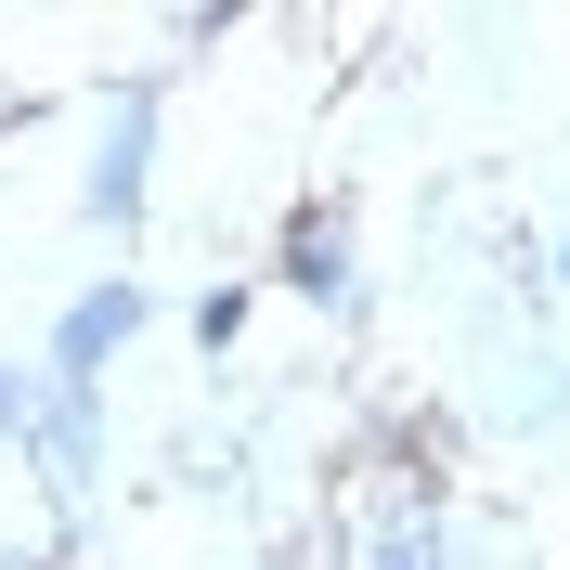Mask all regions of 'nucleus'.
<instances>
[{
	"instance_id": "f257e3e1",
	"label": "nucleus",
	"mask_w": 570,
	"mask_h": 570,
	"mask_svg": "<svg viewBox=\"0 0 570 570\" xmlns=\"http://www.w3.org/2000/svg\"><path fill=\"white\" fill-rule=\"evenodd\" d=\"M156 117H169V78H117L105 130H91V169H78V220L130 247L142 208H156Z\"/></svg>"
},
{
	"instance_id": "39448f33",
	"label": "nucleus",
	"mask_w": 570,
	"mask_h": 570,
	"mask_svg": "<svg viewBox=\"0 0 570 570\" xmlns=\"http://www.w3.org/2000/svg\"><path fill=\"white\" fill-rule=\"evenodd\" d=\"M363 570H454V544H441V519H390L363 544Z\"/></svg>"
},
{
	"instance_id": "f03ea898",
	"label": "nucleus",
	"mask_w": 570,
	"mask_h": 570,
	"mask_svg": "<svg viewBox=\"0 0 570 570\" xmlns=\"http://www.w3.org/2000/svg\"><path fill=\"white\" fill-rule=\"evenodd\" d=\"M142 324H156V285H142V273H91L66 312H52V337H39V390H91V402H105L117 351H130Z\"/></svg>"
},
{
	"instance_id": "7ed1b4c3",
	"label": "nucleus",
	"mask_w": 570,
	"mask_h": 570,
	"mask_svg": "<svg viewBox=\"0 0 570 570\" xmlns=\"http://www.w3.org/2000/svg\"><path fill=\"white\" fill-rule=\"evenodd\" d=\"M273 285L312 312H363V259H351V208H285L273 234Z\"/></svg>"
},
{
	"instance_id": "6e6552de",
	"label": "nucleus",
	"mask_w": 570,
	"mask_h": 570,
	"mask_svg": "<svg viewBox=\"0 0 570 570\" xmlns=\"http://www.w3.org/2000/svg\"><path fill=\"white\" fill-rule=\"evenodd\" d=\"M558 285H570V234H558Z\"/></svg>"
},
{
	"instance_id": "20e7f679",
	"label": "nucleus",
	"mask_w": 570,
	"mask_h": 570,
	"mask_svg": "<svg viewBox=\"0 0 570 570\" xmlns=\"http://www.w3.org/2000/svg\"><path fill=\"white\" fill-rule=\"evenodd\" d=\"M13 454H39L52 493H91V480H105V402H91V390H39V415H27Z\"/></svg>"
},
{
	"instance_id": "0eeeda50",
	"label": "nucleus",
	"mask_w": 570,
	"mask_h": 570,
	"mask_svg": "<svg viewBox=\"0 0 570 570\" xmlns=\"http://www.w3.org/2000/svg\"><path fill=\"white\" fill-rule=\"evenodd\" d=\"M27 415H39V363H0V441H27Z\"/></svg>"
},
{
	"instance_id": "423d86ee",
	"label": "nucleus",
	"mask_w": 570,
	"mask_h": 570,
	"mask_svg": "<svg viewBox=\"0 0 570 570\" xmlns=\"http://www.w3.org/2000/svg\"><path fill=\"white\" fill-rule=\"evenodd\" d=\"M247 298H259V285H195V312H181V324H195V351H234V337H247Z\"/></svg>"
}]
</instances>
